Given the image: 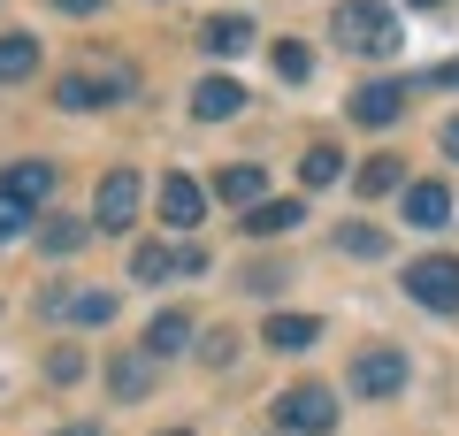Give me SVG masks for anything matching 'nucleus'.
I'll return each mask as SVG.
<instances>
[{
  "mask_svg": "<svg viewBox=\"0 0 459 436\" xmlns=\"http://www.w3.org/2000/svg\"><path fill=\"white\" fill-rule=\"evenodd\" d=\"M108 84H100V69H69V77L62 84H54V108H62V115H92V108H108Z\"/></svg>",
  "mask_w": 459,
  "mask_h": 436,
  "instance_id": "nucleus-11",
  "label": "nucleus"
},
{
  "mask_svg": "<svg viewBox=\"0 0 459 436\" xmlns=\"http://www.w3.org/2000/svg\"><path fill=\"white\" fill-rule=\"evenodd\" d=\"M39 245H47L54 260H62V253H84V245H92V222H77V214H54V222L39 230Z\"/></svg>",
  "mask_w": 459,
  "mask_h": 436,
  "instance_id": "nucleus-21",
  "label": "nucleus"
},
{
  "mask_svg": "<svg viewBox=\"0 0 459 436\" xmlns=\"http://www.w3.org/2000/svg\"><path fill=\"white\" fill-rule=\"evenodd\" d=\"M39 314H54V322H84V329H100V322H115V291H84V283H54L47 299H39Z\"/></svg>",
  "mask_w": 459,
  "mask_h": 436,
  "instance_id": "nucleus-6",
  "label": "nucleus"
},
{
  "mask_svg": "<svg viewBox=\"0 0 459 436\" xmlns=\"http://www.w3.org/2000/svg\"><path fill=\"white\" fill-rule=\"evenodd\" d=\"M54 436H100V429H92V421H77V429H54Z\"/></svg>",
  "mask_w": 459,
  "mask_h": 436,
  "instance_id": "nucleus-32",
  "label": "nucleus"
},
{
  "mask_svg": "<svg viewBox=\"0 0 459 436\" xmlns=\"http://www.w3.org/2000/svg\"><path fill=\"white\" fill-rule=\"evenodd\" d=\"M406 222L413 230H444L452 222V192H444V184H413L406 192Z\"/></svg>",
  "mask_w": 459,
  "mask_h": 436,
  "instance_id": "nucleus-20",
  "label": "nucleus"
},
{
  "mask_svg": "<svg viewBox=\"0 0 459 436\" xmlns=\"http://www.w3.org/2000/svg\"><path fill=\"white\" fill-rule=\"evenodd\" d=\"M47 375H54V383H77L84 360H77V353H54V360H47Z\"/></svg>",
  "mask_w": 459,
  "mask_h": 436,
  "instance_id": "nucleus-28",
  "label": "nucleus"
},
{
  "mask_svg": "<svg viewBox=\"0 0 459 436\" xmlns=\"http://www.w3.org/2000/svg\"><path fill=\"white\" fill-rule=\"evenodd\" d=\"M199 360H207V368H230V360H238V337H230V329H214V337H199Z\"/></svg>",
  "mask_w": 459,
  "mask_h": 436,
  "instance_id": "nucleus-27",
  "label": "nucleus"
},
{
  "mask_svg": "<svg viewBox=\"0 0 459 436\" xmlns=\"http://www.w3.org/2000/svg\"><path fill=\"white\" fill-rule=\"evenodd\" d=\"M307 222V199H261V207L246 214V238H283V230Z\"/></svg>",
  "mask_w": 459,
  "mask_h": 436,
  "instance_id": "nucleus-17",
  "label": "nucleus"
},
{
  "mask_svg": "<svg viewBox=\"0 0 459 436\" xmlns=\"http://www.w3.org/2000/svg\"><path fill=\"white\" fill-rule=\"evenodd\" d=\"M0 192L16 199V207H47L54 199V169L47 161H8L0 169Z\"/></svg>",
  "mask_w": 459,
  "mask_h": 436,
  "instance_id": "nucleus-9",
  "label": "nucleus"
},
{
  "mask_svg": "<svg viewBox=\"0 0 459 436\" xmlns=\"http://www.w3.org/2000/svg\"><path fill=\"white\" fill-rule=\"evenodd\" d=\"M199 214H207V192H199L192 177H161V222L169 230H192Z\"/></svg>",
  "mask_w": 459,
  "mask_h": 436,
  "instance_id": "nucleus-12",
  "label": "nucleus"
},
{
  "mask_svg": "<svg viewBox=\"0 0 459 436\" xmlns=\"http://www.w3.org/2000/svg\"><path fill=\"white\" fill-rule=\"evenodd\" d=\"M39 77V39L31 31H0V84Z\"/></svg>",
  "mask_w": 459,
  "mask_h": 436,
  "instance_id": "nucleus-18",
  "label": "nucleus"
},
{
  "mask_svg": "<svg viewBox=\"0 0 459 436\" xmlns=\"http://www.w3.org/2000/svg\"><path fill=\"white\" fill-rule=\"evenodd\" d=\"M329 31L352 54H398V8H383V0H337Z\"/></svg>",
  "mask_w": 459,
  "mask_h": 436,
  "instance_id": "nucleus-1",
  "label": "nucleus"
},
{
  "mask_svg": "<svg viewBox=\"0 0 459 436\" xmlns=\"http://www.w3.org/2000/svg\"><path fill=\"white\" fill-rule=\"evenodd\" d=\"M238 108H246V84H238V77H207V84L192 92V115H199V123H230Z\"/></svg>",
  "mask_w": 459,
  "mask_h": 436,
  "instance_id": "nucleus-13",
  "label": "nucleus"
},
{
  "mask_svg": "<svg viewBox=\"0 0 459 436\" xmlns=\"http://www.w3.org/2000/svg\"><path fill=\"white\" fill-rule=\"evenodd\" d=\"M406 8H444V0H406Z\"/></svg>",
  "mask_w": 459,
  "mask_h": 436,
  "instance_id": "nucleus-33",
  "label": "nucleus"
},
{
  "mask_svg": "<svg viewBox=\"0 0 459 436\" xmlns=\"http://www.w3.org/2000/svg\"><path fill=\"white\" fill-rule=\"evenodd\" d=\"M169 436H192V429H169Z\"/></svg>",
  "mask_w": 459,
  "mask_h": 436,
  "instance_id": "nucleus-34",
  "label": "nucleus"
},
{
  "mask_svg": "<svg viewBox=\"0 0 459 436\" xmlns=\"http://www.w3.org/2000/svg\"><path fill=\"white\" fill-rule=\"evenodd\" d=\"M108 390H115L123 405H131V398H146V390H153V360H146V353H115V368H108Z\"/></svg>",
  "mask_w": 459,
  "mask_h": 436,
  "instance_id": "nucleus-19",
  "label": "nucleus"
},
{
  "mask_svg": "<svg viewBox=\"0 0 459 436\" xmlns=\"http://www.w3.org/2000/svg\"><path fill=\"white\" fill-rule=\"evenodd\" d=\"M352 184H360L368 199H376V192H391V184H398V161H391V153H376V161H360V177H352Z\"/></svg>",
  "mask_w": 459,
  "mask_h": 436,
  "instance_id": "nucleus-25",
  "label": "nucleus"
},
{
  "mask_svg": "<svg viewBox=\"0 0 459 436\" xmlns=\"http://www.w3.org/2000/svg\"><path fill=\"white\" fill-rule=\"evenodd\" d=\"M337 169H344L337 145H307V161H299V184H307V192H322V184H337Z\"/></svg>",
  "mask_w": 459,
  "mask_h": 436,
  "instance_id": "nucleus-22",
  "label": "nucleus"
},
{
  "mask_svg": "<svg viewBox=\"0 0 459 436\" xmlns=\"http://www.w3.org/2000/svg\"><path fill=\"white\" fill-rule=\"evenodd\" d=\"M429 84H459V62H437V69H429Z\"/></svg>",
  "mask_w": 459,
  "mask_h": 436,
  "instance_id": "nucleus-31",
  "label": "nucleus"
},
{
  "mask_svg": "<svg viewBox=\"0 0 459 436\" xmlns=\"http://www.w3.org/2000/svg\"><path fill=\"white\" fill-rule=\"evenodd\" d=\"M23 230H31V207H16V199L0 192V245H16Z\"/></svg>",
  "mask_w": 459,
  "mask_h": 436,
  "instance_id": "nucleus-26",
  "label": "nucleus"
},
{
  "mask_svg": "<svg viewBox=\"0 0 459 436\" xmlns=\"http://www.w3.org/2000/svg\"><path fill=\"white\" fill-rule=\"evenodd\" d=\"M192 337H199V329H192V314H153V322H146V337H138V353H146V360H169V353H184Z\"/></svg>",
  "mask_w": 459,
  "mask_h": 436,
  "instance_id": "nucleus-16",
  "label": "nucleus"
},
{
  "mask_svg": "<svg viewBox=\"0 0 459 436\" xmlns=\"http://www.w3.org/2000/svg\"><path fill=\"white\" fill-rule=\"evenodd\" d=\"M138 199H146L138 169H108V177H100V192H92V238L131 230V222H138Z\"/></svg>",
  "mask_w": 459,
  "mask_h": 436,
  "instance_id": "nucleus-4",
  "label": "nucleus"
},
{
  "mask_svg": "<svg viewBox=\"0 0 459 436\" xmlns=\"http://www.w3.org/2000/svg\"><path fill=\"white\" fill-rule=\"evenodd\" d=\"M437 145H444V153H452V161H459V115H452V123L437 130Z\"/></svg>",
  "mask_w": 459,
  "mask_h": 436,
  "instance_id": "nucleus-29",
  "label": "nucleus"
},
{
  "mask_svg": "<svg viewBox=\"0 0 459 436\" xmlns=\"http://www.w3.org/2000/svg\"><path fill=\"white\" fill-rule=\"evenodd\" d=\"M398 115H406V84H398V77H376V84H360V92H352V123L391 130Z\"/></svg>",
  "mask_w": 459,
  "mask_h": 436,
  "instance_id": "nucleus-8",
  "label": "nucleus"
},
{
  "mask_svg": "<svg viewBox=\"0 0 459 436\" xmlns=\"http://www.w3.org/2000/svg\"><path fill=\"white\" fill-rule=\"evenodd\" d=\"M199 268H207L199 245H184V253H177V245H138V253H131V275H138V283H169V275H199Z\"/></svg>",
  "mask_w": 459,
  "mask_h": 436,
  "instance_id": "nucleus-7",
  "label": "nucleus"
},
{
  "mask_svg": "<svg viewBox=\"0 0 459 436\" xmlns=\"http://www.w3.org/2000/svg\"><path fill=\"white\" fill-rule=\"evenodd\" d=\"M199 47H207L214 62H238V54L253 47V16H207L199 23Z\"/></svg>",
  "mask_w": 459,
  "mask_h": 436,
  "instance_id": "nucleus-10",
  "label": "nucleus"
},
{
  "mask_svg": "<svg viewBox=\"0 0 459 436\" xmlns=\"http://www.w3.org/2000/svg\"><path fill=\"white\" fill-rule=\"evenodd\" d=\"M337 245H344L352 260H383V253H391V238H383L376 222H344V230H337Z\"/></svg>",
  "mask_w": 459,
  "mask_h": 436,
  "instance_id": "nucleus-23",
  "label": "nucleus"
},
{
  "mask_svg": "<svg viewBox=\"0 0 459 436\" xmlns=\"http://www.w3.org/2000/svg\"><path fill=\"white\" fill-rule=\"evenodd\" d=\"M314 337H322L314 314H268V322H261V344H268V353H307Z\"/></svg>",
  "mask_w": 459,
  "mask_h": 436,
  "instance_id": "nucleus-15",
  "label": "nucleus"
},
{
  "mask_svg": "<svg viewBox=\"0 0 459 436\" xmlns=\"http://www.w3.org/2000/svg\"><path fill=\"white\" fill-rule=\"evenodd\" d=\"M276 429L283 436H329L337 429V390L329 383H291L276 398Z\"/></svg>",
  "mask_w": 459,
  "mask_h": 436,
  "instance_id": "nucleus-3",
  "label": "nucleus"
},
{
  "mask_svg": "<svg viewBox=\"0 0 459 436\" xmlns=\"http://www.w3.org/2000/svg\"><path fill=\"white\" fill-rule=\"evenodd\" d=\"M214 192H222L230 207H246V214H253V207L268 199V169H253V161H230L222 177H214Z\"/></svg>",
  "mask_w": 459,
  "mask_h": 436,
  "instance_id": "nucleus-14",
  "label": "nucleus"
},
{
  "mask_svg": "<svg viewBox=\"0 0 459 436\" xmlns=\"http://www.w3.org/2000/svg\"><path fill=\"white\" fill-rule=\"evenodd\" d=\"M398 291H406L413 307H429V314H459V253H421V260H406Z\"/></svg>",
  "mask_w": 459,
  "mask_h": 436,
  "instance_id": "nucleus-2",
  "label": "nucleus"
},
{
  "mask_svg": "<svg viewBox=\"0 0 459 436\" xmlns=\"http://www.w3.org/2000/svg\"><path fill=\"white\" fill-rule=\"evenodd\" d=\"M62 16H100V0H54Z\"/></svg>",
  "mask_w": 459,
  "mask_h": 436,
  "instance_id": "nucleus-30",
  "label": "nucleus"
},
{
  "mask_svg": "<svg viewBox=\"0 0 459 436\" xmlns=\"http://www.w3.org/2000/svg\"><path fill=\"white\" fill-rule=\"evenodd\" d=\"M268 54H276V77H283V84H307V77H314V54L299 47V39H276Z\"/></svg>",
  "mask_w": 459,
  "mask_h": 436,
  "instance_id": "nucleus-24",
  "label": "nucleus"
},
{
  "mask_svg": "<svg viewBox=\"0 0 459 436\" xmlns=\"http://www.w3.org/2000/svg\"><path fill=\"white\" fill-rule=\"evenodd\" d=\"M398 390H406V353L398 344L352 353V398H398Z\"/></svg>",
  "mask_w": 459,
  "mask_h": 436,
  "instance_id": "nucleus-5",
  "label": "nucleus"
}]
</instances>
